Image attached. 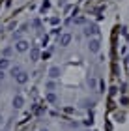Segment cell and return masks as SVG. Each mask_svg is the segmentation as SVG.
<instances>
[{
  "label": "cell",
  "mask_w": 129,
  "mask_h": 131,
  "mask_svg": "<svg viewBox=\"0 0 129 131\" xmlns=\"http://www.w3.org/2000/svg\"><path fill=\"white\" fill-rule=\"evenodd\" d=\"M9 68V60L8 58H0V69H8Z\"/></svg>",
  "instance_id": "7c38bea8"
},
{
  "label": "cell",
  "mask_w": 129,
  "mask_h": 131,
  "mask_svg": "<svg viewBox=\"0 0 129 131\" xmlns=\"http://www.w3.org/2000/svg\"><path fill=\"white\" fill-rule=\"evenodd\" d=\"M4 77H6V73H4V69H0V82L4 81Z\"/></svg>",
  "instance_id": "d6986e66"
},
{
  "label": "cell",
  "mask_w": 129,
  "mask_h": 131,
  "mask_svg": "<svg viewBox=\"0 0 129 131\" xmlns=\"http://www.w3.org/2000/svg\"><path fill=\"white\" fill-rule=\"evenodd\" d=\"M88 86H90V90H97V79L93 75L88 77Z\"/></svg>",
  "instance_id": "30bf717a"
},
{
  "label": "cell",
  "mask_w": 129,
  "mask_h": 131,
  "mask_svg": "<svg viewBox=\"0 0 129 131\" xmlns=\"http://www.w3.org/2000/svg\"><path fill=\"white\" fill-rule=\"evenodd\" d=\"M49 23H51V25H60V17H51Z\"/></svg>",
  "instance_id": "9a60e30c"
},
{
  "label": "cell",
  "mask_w": 129,
  "mask_h": 131,
  "mask_svg": "<svg viewBox=\"0 0 129 131\" xmlns=\"http://www.w3.org/2000/svg\"><path fill=\"white\" fill-rule=\"evenodd\" d=\"M11 105H13L15 111L22 109V107H25V97H22L21 94H15V96H13V101H11Z\"/></svg>",
  "instance_id": "277c9868"
},
{
  "label": "cell",
  "mask_w": 129,
  "mask_h": 131,
  "mask_svg": "<svg viewBox=\"0 0 129 131\" xmlns=\"http://www.w3.org/2000/svg\"><path fill=\"white\" fill-rule=\"evenodd\" d=\"M39 56H41V54H39V49L32 47V49H30V60H32V62H36V60H39Z\"/></svg>",
  "instance_id": "9c48e42d"
},
{
  "label": "cell",
  "mask_w": 129,
  "mask_h": 131,
  "mask_svg": "<svg viewBox=\"0 0 129 131\" xmlns=\"http://www.w3.org/2000/svg\"><path fill=\"white\" fill-rule=\"evenodd\" d=\"M19 71H22V69L19 68V66H15V68H11V69H9V73H11V77H13V79H15V75L19 73Z\"/></svg>",
  "instance_id": "4fadbf2b"
},
{
  "label": "cell",
  "mask_w": 129,
  "mask_h": 131,
  "mask_svg": "<svg viewBox=\"0 0 129 131\" xmlns=\"http://www.w3.org/2000/svg\"><path fill=\"white\" fill-rule=\"evenodd\" d=\"M125 62H127V64H129V54H127V56H125Z\"/></svg>",
  "instance_id": "ffe728a7"
},
{
  "label": "cell",
  "mask_w": 129,
  "mask_h": 131,
  "mask_svg": "<svg viewBox=\"0 0 129 131\" xmlns=\"http://www.w3.org/2000/svg\"><path fill=\"white\" fill-rule=\"evenodd\" d=\"M39 131H49V129H39Z\"/></svg>",
  "instance_id": "44dd1931"
},
{
  "label": "cell",
  "mask_w": 129,
  "mask_h": 131,
  "mask_svg": "<svg viewBox=\"0 0 129 131\" xmlns=\"http://www.w3.org/2000/svg\"><path fill=\"white\" fill-rule=\"evenodd\" d=\"M32 26H34V28H41V21H39V19H34V21H32Z\"/></svg>",
  "instance_id": "ac0fdd59"
},
{
  "label": "cell",
  "mask_w": 129,
  "mask_h": 131,
  "mask_svg": "<svg viewBox=\"0 0 129 131\" xmlns=\"http://www.w3.org/2000/svg\"><path fill=\"white\" fill-rule=\"evenodd\" d=\"M11 52H13V49H11V47H6V49L2 51V54H4V56H9Z\"/></svg>",
  "instance_id": "e0dca14e"
},
{
  "label": "cell",
  "mask_w": 129,
  "mask_h": 131,
  "mask_svg": "<svg viewBox=\"0 0 129 131\" xmlns=\"http://www.w3.org/2000/svg\"><path fill=\"white\" fill-rule=\"evenodd\" d=\"M49 8H51V4H49V0H45V2L41 4V13H45V11H47V9H49Z\"/></svg>",
  "instance_id": "5bb4252c"
},
{
  "label": "cell",
  "mask_w": 129,
  "mask_h": 131,
  "mask_svg": "<svg viewBox=\"0 0 129 131\" xmlns=\"http://www.w3.org/2000/svg\"><path fill=\"white\" fill-rule=\"evenodd\" d=\"M28 79H30V75L26 73V71H19V73L15 75V81H17V84H26Z\"/></svg>",
  "instance_id": "5b68a950"
},
{
  "label": "cell",
  "mask_w": 129,
  "mask_h": 131,
  "mask_svg": "<svg viewBox=\"0 0 129 131\" xmlns=\"http://www.w3.org/2000/svg\"><path fill=\"white\" fill-rule=\"evenodd\" d=\"M15 51H17V52H26V51H30V43H28L26 39H17V41H15Z\"/></svg>",
  "instance_id": "3957f363"
},
{
  "label": "cell",
  "mask_w": 129,
  "mask_h": 131,
  "mask_svg": "<svg viewBox=\"0 0 129 131\" xmlns=\"http://www.w3.org/2000/svg\"><path fill=\"white\" fill-rule=\"evenodd\" d=\"M73 23H75V25H84V17H77V19H73Z\"/></svg>",
  "instance_id": "2e32d148"
},
{
  "label": "cell",
  "mask_w": 129,
  "mask_h": 131,
  "mask_svg": "<svg viewBox=\"0 0 129 131\" xmlns=\"http://www.w3.org/2000/svg\"><path fill=\"white\" fill-rule=\"evenodd\" d=\"M83 32H84L86 38H97V36H99V26L92 23V25H86V26H84Z\"/></svg>",
  "instance_id": "7a4b0ae2"
},
{
  "label": "cell",
  "mask_w": 129,
  "mask_h": 131,
  "mask_svg": "<svg viewBox=\"0 0 129 131\" xmlns=\"http://www.w3.org/2000/svg\"><path fill=\"white\" fill-rule=\"evenodd\" d=\"M45 99L49 101L51 105H56V103H58V96H56L54 92H47V94H45Z\"/></svg>",
  "instance_id": "ba28073f"
},
{
  "label": "cell",
  "mask_w": 129,
  "mask_h": 131,
  "mask_svg": "<svg viewBox=\"0 0 129 131\" xmlns=\"http://www.w3.org/2000/svg\"><path fill=\"white\" fill-rule=\"evenodd\" d=\"M45 88L49 92H54V88H56V82H54V79H51V81H47V84H45Z\"/></svg>",
  "instance_id": "8fae6325"
},
{
  "label": "cell",
  "mask_w": 129,
  "mask_h": 131,
  "mask_svg": "<svg viewBox=\"0 0 129 131\" xmlns=\"http://www.w3.org/2000/svg\"><path fill=\"white\" fill-rule=\"evenodd\" d=\"M60 68H58V66H51V69H49V79H58V77H60Z\"/></svg>",
  "instance_id": "52a82bcc"
},
{
  "label": "cell",
  "mask_w": 129,
  "mask_h": 131,
  "mask_svg": "<svg viewBox=\"0 0 129 131\" xmlns=\"http://www.w3.org/2000/svg\"><path fill=\"white\" fill-rule=\"evenodd\" d=\"M88 51L93 52V54H97V52L101 51V39L99 38H88Z\"/></svg>",
  "instance_id": "6da1fadb"
},
{
  "label": "cell",
  "mask_w": 129,
  "mask_h": 131,
  "mask_svg": "<svg viewBox=\"0 0 129 131\" xmlns=\"http://www.w3.org/2000/svg\"><path fill=\"white\" fill-rule=\"evenodd\" d=\"M58 43H60L62 47H67L69 43H71V34H67V32H64L58 36Z\"/></svg>",
  "instance_id": "8992f818"
}]
</instances>
